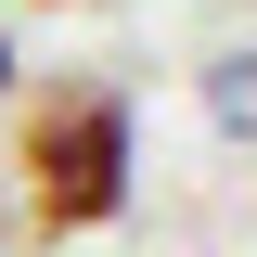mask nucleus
<instances>
[{
  "label": "nucleus",
  "instance_id": "1",
  "mask_svg": "<svg viewBox=\"0 0 257 257\" xmlns=\"http://www.w3.org/2000/svg\"><path fill=\"white\" fill-rule=\"evenodd\" d=\"M13 180H26V231H52V244L116 231L128 193H142V116H128V90L116 77H52L13 116Z\"/></svg>",
  "mask_w": 257,
  "mask_h": 257
},
{
  "label": "nucleus",
  "instance_id": "2",
  "mask_svg": "<svg viewBox=\"0 0 257 257\" xmlns=\"http://www.w3.org/2000/svg\"><path fill=\"white\" fill-rule=\"evenodd\" d=\"M206 116H219L231 142H257V52H231L219 77H206Z\"/></svg>",
  "mask_w": 257,
  "mask_h": 257
},
{
  "label": "nucleus",
  "instance_id": "3",
  "mask_svg": "<svg viewBox=\"0 0 257 257\" xmlns=\"http://www.w3.org/2000/svg\"><path fill=\"white\" fill-rule=\"evenodd\" d=\"M0 103H13V39H0Z\"/></svg>",
  "mask_w": 257,
  "mask_h": 257
},
{
  "label": "nucleus",
  "instance_id": "4",
  "mask_svg": "<svg viewBox=\"0 0 257 257\" xmlns=\"http://www.w3.org/2000/svg\"><path fill=\"white\" fill-rule=\"evenodd\" d=\"M39 13H77V0H39Z\"/></svg>",
  "mask_w": 257,
  "mask_h": 257
}]
</instances>
